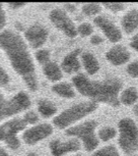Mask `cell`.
<instances>
[{
  "instance_id": "cell-33",
  "label": "cell",
  "mask_w": 138,
  "mask_h": 156,
  "mask_svg": "<svg viewBox=\"0 0 138 156\" xmlns=\"http://www.w3.org/2000/svg\"><path fill=\"white\" fill-rule=\"evenodd\" d=\"M130 45H131L132 48H133L134 50H136V51L138 52V34L132 37Z\"/></svg>"
},
{
  "instance_id": "cell-13",
  "label": "cell",
  "mask_w": 138,
  "mask_h": 156,
  "mask_svg": "<svg viewBox=\"0 0 138 156\" xmlns=\"http://www.w3.org/2000/svg\"><path fill=\"white\" fill-rule=\"evenodd\" d=\"M79 54H80V50L75 49L63 58L62 69L64 72L67 73H74L80 69V61L78 59Z\"/></svg>"
},
{
  "instance_id": "cell-30",
  "label": "cell",
  "mask_w": 138,
  "mask_h": 156,
  "mask_svg": "<svg viewBox=\"0 0 138 156\" xmlns=\"http://www.w3.org/2000/svg\"><path fill=\"white\" fill-rule=\"evenodd\" d=\"M105 7L108 8L110 11H113V12H119V11L124 9L125 5L122 3H106Z\"/></svg>"
},
{
  "instance_id": "cell-19",
  "label": "cell",
  "mask_w": 138,
  "mask_h": 156,
  "mask_svg": "<svg viewBox=\"0 0 138 156\" xmlns=\"http://www.w3.org/2000/svg\"><path fill=\"white\" fill-rule=\"evenodd\" d=\"M53 92L62 98H73L75 96L74 90L68 83H58L52 87Z\"/></svg>"
},
{
  "instance_id": "cell-3",
  "label": "cell",
  "mask_w": 138,
  "mask_h": 156,
  "mask_svg": "<svg viewBox=\"0 0 138 156\" xmlns=\"http://www.w3.org/2000/svg\"><path fill=\"white\" fill-rule=\"evenodd\" d=\"M96 109V103L93 101L82 102L74 105V106L62 111L59 115L54 119V125L58 129L68 128L77 120L83 119L87 114H90Z\"/></svg>"
},
{
  "instance_id": "cell-25",
  "label": "cell",
  "mask_w": 138,
  "mask_h": 156,
  "mask_svg": "<svg viewBox=\"0 0 138 156\" xmlns=\"http://www.w3.org/2000/svg\"><path fill=\"white\" fill-rule=\"evenodd\" d=\"M93 32V28L90 23H83L81 25H79V27L77 28V33L80 34L82 37H87L89 35H92Z\"/></svg>"
},
{
  "instance_id": "cell-10",
  "label": "cell",
  "mask_w": 138,
  "mask_h": 156,
  "mask_svg": "<svg viewBox=\"0 0 138 156\" xmlns=\"http://www.w3.org/2000/svg\"><path fill=\"white\" fill-rule=\"evenodd\" d=\"M80 148V142L77 139H70L66 142L54 140L50 143V149L53 156H62L69 152H75Z\"/></svg>"
},
{
  "instance_id": "cell-22",
  "label": "cell",
  "mask_w": 138,
  "mask_h": 156,
  "mask_svg": "<svg viewBox=\"0 0 138 156\" xmlns=\"http://www.w3.org/2000/svg\"><path fill=\"white\" fill-rule=\"evenodd\" d=\"M93 156H120L118 150L114 146H106L103 147L98 151H96Z\"/></svg>"
},
{
  "instance_id": "cell-35",
  "label": "cell",
  "mask_w": 138,
  "mask_h": 156,
  "mask_svg": "<svg viewBox=\"0 0 138 156\" xmlns=\"http://www.w3.org/2000/svg\"><path fill=\"white\" fill-rule=\"evenodd\" d=\"M65 7H66V8H69V11L74 10V8H75V6H74V5H73V4H67Z\"/></svg>"
},
{
  "instance_id": "cell-21",
  "label": "cell",
  "mask_w": 138,
  "mask_h": 156,
  "mask_svg": "<svg viewBox=\"0 0 138 156\" xmlns=\"http://www.w3.org/2000/svg\"><path fill=\"white\" fill-rule=\"evenodd\" d=\"M116 136V129L112 126H104L99 131V138L102 141H110Z\"/></svg>"
},
{
  "instance_id": "cell-11",
  "label": "cell",
  "mask_w": 138,
  "mask_h": 156,
  "mask_svg": "<svg viewBox=\"0 0 138 156\" xmlns=\"http://www.w3.org/2000/svg\"><path fill=\"white\" fill-rule=\"evenodd\" d=\"M26 126L23 119H12L0 126V141H4L10 136H17V133Z\"/></svg>"
},
{
  "instance_id": "cell-38",
  "label": "cell",
  "mask_w": 138,
  "mask_h": 156,
  "mask_svg": "<svg viewBox=\"0 0 138 156\" xmlns=\"http://www.w3.org/2000/svg\"><path fill=\"white\" fill-rule=\"evenodd\" d=\"M25 156H39V155L36 154V153H29V154L25 155Z\"/></svg>"
},
{
  "instance_id": "cell-16",
  "label": "cell",
  "mask_w": 138,
  "mask_h": 156,
  "mask_svg": "<svg viewBox=\"0 0 138 156\" xmlns=\"http://www.w3.org/2000/svg\"><path fill=\"white\" fill-rule=\"evenodd\" d=\"M81 61L89 75H95L99 70V63L96 57L90 52H83L81 54Z\"/></svg>"
},
{
  "instance_id": "cell-1",
  "label": "cell",
  "mask_w": 138,
  "mask_h": 156,
  "mask_svg": "<svg viewBox=\"0 0 138 156\" xmlns=\"http://www.w3.org/2000/svg\"><path fill=\"white\" fill-rule=\"evenodd\" d=\"M0 48L8 58L12 69L32 91L38 90V81L35 66L28 46L22 37L10 30L0 33Z\"/></svg>"
},
{
  "instance_id": "cell-9",
  "label": "cell",
  "mask_w": 138,
  "mask_h": 156,
  "mask_svg": "<svg viewBox=\"0 0 138 156\" xmlns=\"http://www.w3.org/2000/svg\"><path fill=\"white\" fill-rule=\"evenodd\" d=\"M25 37L32 47L39 48V47L44 45V43L47 41L48 31L44 26L40 25V23H35L25 31Z\"/></svg>"
},
{
  "instance_id": "cell-27",
  "label": "cell",
  "mask_w": 138,
  "mask_h": 156,
  "mask_svg": "<svg viewBox=\"0 0 138 156\" xmlns=\"http://www.w3.org/2000/svg\"><path fill=\"white\" fill-rule=\"evenodd\" d=\"M127 73L132 78H138V60L131 62L127 66Z\"/></svg>"
},
{
  "instance_id": "cell-2",
  "label": "cell",
  "mask_w": 138,
  "mask_h": 156,
  "mask_svg": "<svg viewBox=\"0 0 138 156\" xmlns=\"http://www.w3.org/2000/svg\"><path fill=\"white\" fill-rule=\"evenodd\" d=\"M72 82L73 86L81 95L114 107L120 105L119 93L122 88V82L119 79L110 78L104 81H92L86 76L78 75L72 79Z\"/></svg>"
},
{
  "instance_id": "cell-32",
  "label": "cell",
  "mask_w": 138,
  "mask_h": 156,
  "mask_svg": "<svg viewBox=\"0 0 138 156\" xmlns=\"http://www.w3.org/2000/svg\"><path fill=\"white\" fill-rule=\"evenodd\" d=\"M90 42L93 45H99L101 43H103V38L101 36H99V35H93L92 39H90Z\"/></svg>"
},
{
  "instance_id": "cell-20",
  "label": "cell",
  "mask_w": 138,
  "mask_h": 156,
  "mask_svg": "<svg viewBox=\"0 0 138 156\" xmlns=\"http://www.w3.org/2000/svg\"><path fill=\"white\" fill-rule=\"evenodd\" d=\"M138 100V92L137 90L133 87H129L127 89H125L120 95L119 101L124 105H132L134 104Z\"/></svg>"
},
{
  "instance_id": "cell-40",
  "label": "cell",
  "mask_w": 138,
  "mask_h": 156,
  "mask_svg": "<svg viewBox=\"0 0 138 156\" xmlns=\"http://www.w3.org/2000/svg\"><path fill=\"white\" fill-rule=\"evenodd\" d=\"M133 156H136V155H133Z\"/></svg>"
},
{
  "instance_id": "cell-26",
  "label": "cell",
  "mask_w": 138,
  "mask_h": 156,
  "mask_svg": "<svg viewBox=\"0 0 138 156\" xmlns=\"http://www.w3.org/2000/svg\"><path fill=\"white\" fill-rule=\"evenodd\" d=\"M4 142L10 149H12V150L19 149V146H20V141H19V138H17V136L8 137V138H6V139L4 140Z\"/></svg>"
},
{
  "instance_id": "cell-17",
  "label": "cell",
  "mask_w": 138,
  "mask_h": 156,
  "mask_svg": "<svg viewBox=\"0 0 138 156\" xmlns=\"http://www.w3.org/2000/svg\"><path fill=\"white\" fill-rule=\"evenodd\" d=\"M44 75L46 78L51 82H58L62 79V70L57 63L55 62H49L44 66Z\"/></svg>"
},
{
  "instance_id": "cell-24",
  "label": "cell",
  "mask_w": 138,
  "mask_h": 156,
  "mask_svg": "<svg viewBox=\"0 0 138 156\" xmlns=\"http://www.w3.org/2000/svg\"><path fill=\"white\" fill-rule=\"evenodd\" d=\"M36 59L39 61L40 63H48L49 60H50V52L49 50L47 49H41V50H38L36 52Z\"/></svg>"
},
{
  "instance_id": "cell-29",
  "label": "cell",
  "mask_w": 138,
  "mask_h": 156,
  "mask_svg": "<svg viewBox=\"0 0 138 156\" xmlns=\"http://www.w3.org/2000/svg\"><path fill=\"white\" fill-rule=\"evenodd\" d=\"M8 84H9V76L3 69V67L0 66V87H6Z\"/></svg>"
},
{
  "instance_id": "cell-18",
  "label": "cell",
  "mask_w": 138,
  "mask_h": 156,
  "mask_svg": "<svg viewBox=\"0 0 138 156\" xmlns=\"http://www.w3.org/2000/svg\"><path fill=\"white\" fill-rule=\"evenodd\" d=\"M38 110L44 117L53 116L57 112V107L53 102L47 99H41L38 102Z\"/></svg>"
},
{
  "instance_id": "cell-39",
  "label": "cell",
  "mask_w": 138,
  "mask_h": 156,
  "mask_svg": "<svg viewBox=\"0 0 138 156\" xmlns=\"http://www.w3.org/2000/svg\"><path fill=\"white\" fill-rule=\"evenodd\" d=\"M73 156H82V155H73Z\"/></svg>"
},
{
  "instance_id": "cell-37",
  "label": "cell",
  "mask_w": 138,
  "mask_h": 156,
  "mask_svg": "<svg viewBox=\"0 0 138 156\" xmlns=\"http://www.w3.org/2000/svg\"><path fill=\"white\" fill-rule=\"evenodd\" d=\"M133 110H134V113L138 116V105H136V106H134Z\"/></svg>"
},
{
  "instance_id": "cell-31",
  "label": "cell",
  "mask_w": 138,
  "mask_h": 156,
  "mask_svg": "<svg viewBox=\"0 0 138 156\" xmlns=\"http://www.w3.org/2000/svg\"><path fill=\"white\" fill-rule=\"evenodd\" d=\"M5 25H6V14H5V10L3 9V6L0 4V33L3 30Z\"/></svg>"
},
{
  "instance_id": "cell-4",
  "label": "cell",
  "mask_w": 138,
  "mask_h": 156,
  "mask_svg": "<svg viewBox=\"0 0 138 156\" xmlns=\"http://www.w3.org/2000/svg\"><path fill=\"white\" fill-rule=\"evenodd\" d=\"M119 145L126 154H132L138 150V128L131 119L119 122Z\"/></svg>"
},
{
  "instance_id": "cell-28",
  "label": "cell",
  "mask_w": 138,
  "mask_h": 156,
  "mask_svg": "<svg viewBox=\"0 0 138 156\" xmlns=\"http://www.w3.org/2000/svg\"><path fill=\"white\" fill-rule=\"evenodd\" d=\"M23 120L25 122L26 125H34L39 120V116L34 111H30V112L25 113V115L23 116Z\"/></svg>"
},
{
  "instance_id": "cell-34",
  "label": "cell",
  "mask_w": 138,
  "mask_h": 156,
  "mask_svg": "<svg viewBox=\"0 0 138 156\" xmlns=\"http://www.w3.org/2000/svg\"><path fill=\"white\" fill-rule=\"evenodd\" d=\"M0 156H8V153L3 148H0Z\"/></svg>"
},
{
  "instance_id": "cell-23",
  "label": "cell",
  "mask_w": 138,
  "mask_h": 156,
  "mask_svg": "<svg viewBox=\"0 0 138 156\" xmlns=\"http://www.w3.org/2000/svg\"><path fill=\"white\" fill-rule=\"evenodd\" d=\"M102 10V7L101 5L98 4V3H86L82 6V12L86 16H96L101 12Z\"/></svg>"
},
{
  "instance_id": "cell-36",
  "label": "cell",
  "mask_w": 138,
  "mask_h": 156,
  "mask_svg": "<svg viewBox=\"0 0 138 156\" xmlns=\"http://www.w3.org/2000/svg\"><path fill=\"white\" fill-rule=\"evenodd\" d=\"M22 6H25V4H11V7H13V8H19Z\"/></svg>"
},
{
  "instance_id": "cell-14",
  "label": "cell",
  "mask_w": 138,
  "mask_h": 156,
  "mask_svg": "<svg viewBox=\"0 0 138 156\" xmlns=\"http://www.w3.org/2000/svg\"><path fill=\"white\" fill-rule=\"evenodd\" d=\"M17 113H19V111L17 109L12 97L10 99H6L0 93V120Z\"/></svg>"
},
{
  "instance_id": "cell-6",
  "label": "cell",
  "mask_w": 138,
  "mask_h": 156,
  "mask_svg": "<svg viewBox=\"0 0 138 156\" xmlns=\"http://www.w3.org/2000/svg\"><path fill=\"white\" fill-rule=\"evenodd\" d=\"M50 20L57 29H59L69 38H74L77 35V28L73 20L68 16L66 11L60 8H55L50 12Z\"/></svg>"
},
{
  "instance_id": "cell-7",
  "label": "cell",
  "mask_w": 138,
  "mask_h": 156,
  "mask_svg": "<svg viewBox=\"0 0 138 156\" xmlns=\"http://www.w3.org/2000/svg\"><path fill=\"white\" fill-rule=\"evenodd\" d=\"M53 133V128L49 123H41L25 131L22 135L23 141L28 145H34L46 139Z\"/></svg>"
},
{
  "instance_id": "cell-8",
  "label": "cell",
  "mask_w": 138,
  "mask_h": 156,
  "mask_svg": "<svg viewBox=\"0 0 138 156\" xmlns=\"http://www.w3.org/2000/svg\"><path fill=\"white\" fill-rule=\"evenodd\" d=\"M95 23L101 29L104 35L111 42L116 43L122 39V33L120 29L110 19L106 16H96Z\"/></svg>"
},
{
  "instance_id": "cell-5",
  "label": "cell",
  "mask_w": 138,
  "mask_h": 156,
  "mask_svg": "<svg viewBox=\"0 0 138 156\" xmlns=\"http://www.w3.org/2000/svg\"><path fill=\"white\" fill-rule=\"evenodd\" d=\"M98 123L95 120H89L81 125L72 126L67 129L66 134L68 136L76 137L80 139L83 144V147L86 151H93L99 145L98 137L95 133Z\"/></svg>"
},
{
  "instance_id": "cell-12",
  "label": "cell",
  "mask_w": 138,
  "mask_h": 156,
  "mask_svg": "<svg viewBox=\"0 0 138 156\" xmlns=\"http://www.w3.org/2000/svg\"><path fill=\"white\" fill-rule=\"evenodd\" d=\"M106 57L114 66H122L130 59V53L124 46L116 45L107 52Z\"/></svg>"
},
{
  "instance_id": "cell-15",
  "label": "cell",
  "mask_w": 138,
  "mask_h": 156,
  "mask_svg": "<svg viewBox=\"0 0 138 156\" xmlns=\"http://www.w3.org/2000/svg\"><path fill=\"white\" fill-rule=\"evenodd\" d=\"M122 27L127 34H131L138 30V10L131 9L129 10L121 20Z\"/></svg>"
}]
</instances>
